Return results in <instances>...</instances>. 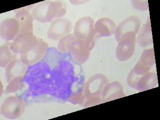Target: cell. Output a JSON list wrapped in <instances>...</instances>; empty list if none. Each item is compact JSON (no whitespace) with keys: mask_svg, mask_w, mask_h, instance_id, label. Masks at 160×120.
<instances>
[{"mask_svg":"<svg viewBox=\"0 0 160 120\" xmlns=\"http://www.w3.org/2000/svg\"><path fill=\"white\" fill-rule=\"evenodd\" d=\"M25 104L22 100L18 97L7 98L1 106L2 115L9 119L19 118L25 112Z\"/></svg>","mask_w":160,"mask_h":120,"instance_id":"1","label":"cell"},{"mask_svg":"<svg viewBox=\"0 0 160 120\" xmlns=\"http://www.w3.org/2000/svg\"><path fill=\"white\" fill-rule=\"evenodd\" d=\"M46 44L40 40L36 45L21 54V60L26 65L34 64L39 61L45 54Z\"/></svg>","mask_w":160,"mask_h":120,"instance_id":"2","label":"cell"},{"mask_svg":"<svg viewBox=\"0 0 160 120\" xmlns=\"http://www.w3.org/2000/svg\"><path fill=\"white\" fill-rule=\"evenodd\" d=\"M14 18L19 24V34L17 36H24L32 35L33 32V17L32 14L24 9H21L17 12Z\"/></svg>","mask_w":160,"mask_h":120,"instance_id":"3","label":"cell"},{"mask_svg":"<svg viewBox=\"0 0 160 120\" xmlns=\"http://www.w3.org/2000/svg\"><path fill=\"white\" fill-rule=\"evenodd\" d=\"M19 24L15 18L5 19L0 26V35L7 41L14 40L19 34Z\"/></svg>","mask_w":160,"mask_h":120,"instance_id":"4","label":"cell"},{"mask_svg":"<svg viewBox=\"0 0 160 120\" xmlns=\"http://www.w3.org/2000/svg\"><path fill=\"white\" fill-rule=\"evenodd\" d=\"M26 70V65L24 64L21 60H15L10 62L6 69L7 82H9L17 78L24 76Z\"/></svg>","mask_w":160,"mask_h":120,"instance_id":"5","label":"cell"},{"mask_svg":"<svg viewBox=\"0 0 160 120\" xmlns=\"http://www.w3.org/2000/svg\"><path fill=\"white\" fill-rule=\"evenodd\" d=\"M92 31L91 20L89 18H85L77 22L75 33L78 36H79L80 37L86 39L87 36L89 37L90 35H92Z\"/></svg>","mask_w":160,"mask_h":120,"instance_id":"6","label":"cell"},{"mask_svg":"<svg viewBox=\"0 0 160 120\" xmlns=\"http://www.w3.org/2000/svg\"><path fill=\"white\" fill-rule=\"evenodd\" d=\"M10 42L5 44L0 49V65L5 68L16 59L17 56L12 51Z\"/></svg>","mask_w":160,"mask_h":120,"instance_id":"7","label":"cell"},{"mask_svg":"<svg viewBox=\"0 0 160 120\" xmlns=\"http://www.w3.org/2000/svg\"><path fill=\"white\" fill-rule=\"evenodd\" d=\"M64 24V22L61 21L55 22L52 24L49 31V36L50 37H59L67 33V29H63L65 27L67 26V24Z\"/></svg>","mask_w":160,"mask_h":120,"instance_id":"8","label":"cell"},{"mask_svg":"<svg viewBox=\"0 0 160 120\" xmlns=\"http://www.w3.org/2000/svg\"><path fill=\"white\" fill-rule=\"evenodd\" d=\"M99 33L102 36L109 35L111 34V32L112 31L113 29L106 28H112V24L111 21L109 19L105 18L100 20L98 22L97 24Z\"/></svg>","mask_w":160,"mask_h":120,"instance_id":"9","label":"cell"},{"mask_svg":"<svg viewBox=\"0 0 160 120\" xmlns=\"http://www.w3.org/2000/svg\"><path fill=\"white\" fill-rule=\"evenodd\" d=\"M22 77L17 78L14 80L10 81L9 85H8L5 91V93L9 94L12 92H14L17 91L18 90L20 89L22 85Z\"/></svg>","mask_w":160,"mask_h":120,"instance_id":"10","label":"cell"}]
</instances>
